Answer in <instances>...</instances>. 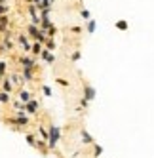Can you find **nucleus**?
<instances>
[{
  "mask_svg": "<svg viewBox=\"0 0 154 158\" xmlns=\"http://www.w3.org/2000/svg\"><path fill=\"white\" fill-rule=\"evenodd\" d=\"M8 101H10L8 94H0V103H8Z\"/></svg>",
  "mask_w": 154,
  "mask_h": 158,
  "instance_id": "obj_8",
  "label": "nucleus"
},
{
  "mask_svg": "<svg viewBox=\"0 0 154 158\" xmlns=\"http://www.w3.org/2000/svg\"><path fill=\"white\" fill-rule=\"evenodd\" d=\"M10 89H12V86H10V84L6 82V84H4V92H10Z\"/></svg>",
  "mask_w": 154,
  "mask_h": 158,
  "instance_id": "obj_15",
  "label": "nucleus"
},
{
  "mask_svg": "<svg viewBox=\"0 0 154 158\" xmlns=\"http://www.w3.org/2000/svg\"><path fill=\"white\" fill-rule=\"evenodd\" d=\"M4 71H6V65H4V63H0V73H4Z\"/></svg>",
  "mask_w": 154,
  "mask_h": 158,
  "instance_id": "obj_16",
  "label": "nucleus"
},
{
  "mask_svg": "<svg viewBox=\"0 0 154 158\" xmlns=\"http://www.w3.org/2000/svg\"><path fill=\"white\" fill-rule=\"evenodd\" d=\"M95 31V21L90 19V23H87V32H93Z\"/></svg>",
  "mask_w": 154,
  "mask_h": 158,
  "instance_id": "obj_7",
  "label": "nucleus"
},
{
  "mask_svg": "<svg viewBox=\"0 0 154 158\" xmlns=\"http://www.w3.org/2000/svg\"><path fill=\"white\" fill-rule=\"evenodd\" d=\"M44 94H46V95H51V89H50L48 86H44Z\"/></svg>",
  "mask_w": 154,
  "mask_h": 158,
  "instance_id": "obj_11",
  "label": "nucleus"
},
{
  "mask_svg": "<svg viewBox=\"0 0 154 158\" xmlns=\"http://www.w3.org/2000/svg\"><path fill=\"white\" fill-rule=\"evenodd\" d=\"M27 110L30 112V114H34V110H36V101H29V103H27Z\"/></svg>",
  "mask_w": 154,
  "mask_h": 158,
  "instance_id": "obj_4",
  "label": "nucleus"
},
{
  "mask_svg": "<svg viewBox=\"0 0 154 158\" xmlns=\"http://www.w3.org/2000/svg\"><path fill=\"white\" fill-rule=\"evenodd\" d=\"M116 27H118L120 31H126V29H128V23H126V21L122 19V21H118V23H116Z\"/></svg>",
  "mask_w": 154,
  "mask_h": 158,
  "instance_id": "obj_6",
  "label": "nucleus"
},
{
  "mask_svg": "<svg viewBox=\"0 0 154 158\" xmlns=\"http://www.w3.org/2000/svg\"><path fill=\"white\" fill-rule=\"evenodd\" d=\"M32 53H42V46H40V44H34V46H32Z\"/></svg>",
  "mask_w": 154,
  "mask_h": 158,
  "instance_id": "obj_9",
  "label": "nucleus"
},
{
  "mask_svg": "<svg viewBox=\"0 0 154 158\" xmlns=\"http://www.w3.org/2000/svg\"><path fill=\"white\" fill-rule=\"evenodd\" d=\"M82 139H84V141H86V145H93V139H91V137H90V133H87V131H86V130H84V131H82Z\"/></svg>",
  "mask_w": 154,
  "mask_h": 158,
  "instance_id": "obj_3",
  "label": "nucleus"
},
{
  "mask_svg": "<svg viewBox=\"0 0 154 158\" xmlns=\"http://www.w3.org/2000/svg\"><path fill=\"white\" fill-rule=\"evenodd\" d=\"M84 92H86V99H87V101H91V99L95 97V89H93L91 86H84Z\"/></svg>",
  "mask_w": 154,
  "mask_h": 158,
  "instance_id": "obj_2",
  "label": "nucleus"
},
{
  "mask_svg": "<svg viewBox=\"0 0 154 158\" xmlns=\"http://www.w3.org/2000/svg\"><path fill=\"white\" fill-rule=\"evenodd\" d=\"M6 12H8V8L4 4H0V14H6Z\"/></svg>",
  "mask_w": 154,
  "mask_h": 158,
  "instance_id": "obj_10",
  "label": "nucleus"
},
{
  "mask_svg": "<svg viewBox=\"0 0 154 158\" xmlns=\"http://www.w3.org/2000/svg\"><path fill=\"white\" fill-rule=\"evenodd\" d=\"M59 141V130L55 126H51L50 128V147H55Z\"/></svg>",
  "mask_w": 154,
  "mask_h": 158,
  "instance_id": "obj_1",
  "label": "nucleus"
},
{
  "mask_svg": "<svg viewBox=\"0 0 154 158\" xmlns=\"http://www.w3.org/2000/svg\"><path fill=\"white\" fill-rule=\"evenodd\" d=\"M57 82H59V84H61V86H67V84H69V82H67V80H63V78H59V80H57Z\"/></svg>",
  "mask_w": 154,
  "mask_h": 158,
  "instance_id": "obj_14",
  "label": "nucleus"
},
{
  "mask_svg": "<svg viewBox=\"0 0 154 158\" xmlns=\"http://www.w3.org/2000/svg\"><path fill=\"white\" fill-rule=\"evenodd\" d=\"M19 99H21V101H25V103H29V99H30V95H29L27 92H19Z\"/></svg>",
  "mask_w": 154,
  "mask_h": 158,
  "instance_id": "obj_5",
  "label": "nucleus"
},
{
  "mask_svg": "<svg viewBox=\"0 0 154 158\" xmlns=\"http://www.w3.org/2000/svg\"><path fill=\"white\" fill-rule=\"evenodd\" d=\"M101 152H103V149H101V147H95V156H99Z\"/></svg>",
  "mask_w": 154,
  "mask_h": 158,
  "instance_id": "obj_12",
  "label": "nucleus"
},
{
  "mask_svg": "<svg viewBox=\"0 0 154 158\" xmlns=\"http://www.w3.org/2000/svg\"><path fill=\"white\" fill-rule=\"evenodd\" d=\"M48 48H50V50H53V48H55V44H53L51 40H48Z\"/></svg>",
  "mask_w": 154,
  "mask_h": 158,
  "instance_id": "obj_13",
  "label": "nucleus"
}]
</instances>
